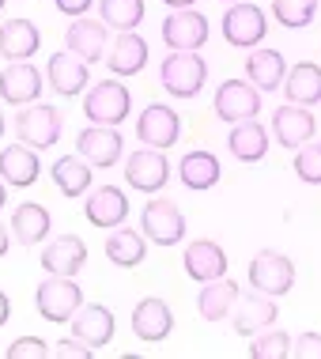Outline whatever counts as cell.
<instances>
[{
    "label": "cell",
    "instance_id": "1",
    "mask_svg": "<svg viewBox=\"0 0 321 359\" xmlns=\"http://www.w3.org/2000/svg\"><path fill=\"white\" fill-rule=\"evenodd\" d=\"M34 303H38V314L53 325H64L80 314V303H83V291L72 276H46L34 291Z\"/></svg>",
    "mask_w": 321,
    "mask_h": 359
},
{
    "label": "cell",
    "instance_id": "2",
    "mask_svg": "<svg viewBox=\"0 0 321 359\" xmlns=\"http://www.w3.org/2000/svg\"><path fill=\"white\" fill-rule=\"evenodd\" d=\"M129 110H132V95H129V87L118 83V80H102L83 95V114L91 125H114V129H118V125L129 118Z\"/></svg>",
    "mask_w": 321,
    "mask_h": 359
},
{
    "label": "cell",
    "instance_id": "3",
    "mask_svg": "<svg viewBox=\"0 0 321 359\" xmlns=\"http://www.w3.org/2000/svg\"><path fill=\"white\" fill-rule=\"evenodd\" d=\"M140 231L144 238L155 242V246H178L186 238V216L182 208L167 197H151L140 212Z\"/></svg>",
    "mask_w": 321,
    "mask_h": 359
},
{
    "label": "cell",
    "instance_id": "4",
    "mask_svg": "<svg viewBox=\"0 0 321 359\" xmlns=\"http://www.w3.org/2000/svg\"><path fill=\"white\" fill-rule=\"evenodd\" d=\"M64 133V121H61V110L57 106H46V102H34V106H23L15 118V137L23 144H31L34 151L42 148H53Z\"/></svg>",
    "mask_w": 321,
    "mask_h": 359
},
{
    "label": "cell",
    "instance_id": "5",
    "mask_svg": "<svg viewBox=\"0 0 321 359\" xmlns=\"http://www.w3.org/2000/svg\"><path fill=\"white\" fill-rule=\"evenodd\" d=\"M159 80L174 99H193L204 87V80H208V65L200 61V53L170 50L167 61H163V69H159Z\"/></svg>",
    "mask_w": 321,
    "mask_h": 359
},
{
    "label": "cell",
    "instance_id": "6",
    "mask_svg": "<svg viewBox=\"0 0 321 359\" xmlns=\"http://www.w3.org/2000/svg\"><path fill=\"white\" fill-rule=\"evenodd\" d=\"M250 287L254 291H265V295L280 299L295 287V265L291 257H284L280 250H261V254L250 261Z\"/></svg>",
    "mask_w": 321,
    "mask_h": 359
},
{
    "label": "cell",
    "instance_id": "7",
    "mask_svg": "<svg viewBox=\"0 0 321 359\" xmlns=\"http://www.w3.org/2000/svg\"><path fill=\"white\" fill-rule=\"evenodd\" d=\"M178 137H182V118L170 110V106L151 102V106H144V110H140V121H136V140H140L144 148L167 151V148L178 144Z\"/></svg>",
    "mask_w": 321,
    "mask_h": 359
},
{
    "label": "cell",
    "instance_id": "8",
    "mask_svg": "<svg viewBox=\"0 0 321 359\" xmlns=\"http://www.w3.org/2000/svg\"><path fill=\"white\" fill-rule=\"evenodd\" d=\"M265 34H268V19H265V12H261L257 4L238 0V4L227 8V15H223V38H227L231 46H238V50H254V46H261Z\"/></svg>",
    "mask_w": 321,
    "mask_h": 359
},
{
    "label": "cell",
    "instance_id": "9",
    "mask_svg": "<svg viewBox=\"0 0 321 359\" xmlns=\"http://www.w3.org/2000/svg\"><path fill=\"white\" fill-rule=\"evenodd\" d=\"M167 50H182V53H197L204 42H208V19L193 8H182V12H170L159 27Z\"/></svg>",
    "mask_w": 321,
    "mask_h": 359
},
{
    "label": "cell",
    "instance_id": "10",
    "mask_svg": "<svg viewBox=\"0 0 321 359\" xmlns=\"http://www.w3.org/2000/svg\"><path fill=\"white\" fill-rule=\"evenodd\" d=\"M76 151H80L91 167L110 170V167L121 163L125 140H121V133L114 129V125H87L80 137H76Z\"/></svg>",
    "mask_w": 321,
    "mask_h": 359
},
{
    "label": "cell",
    "instance_id": "11",
    "mask_svg": "<svg viewBox=\"0 0 321 359\" xmlns=\"http://www.w3.org/2000/svg\"><path fill=\"white\" fill-rule=\"evenodd\" d=\"M170 178V163L159 148H144V151H132L125 159V182L136 189V193H159Z\"/></svg>",
    "mask_w": 321,
    "mask_h": 359
},
{
    "label": "cell",
    "instance_id": "12",
    "mask_svg": "<svg viewBox=\"0 0 321 359\" xmlns=\"http://www.w3.org/2000/svg\"><path fill=\"white\" fill-rule=\"evenodd\" d=\"M216 114L223 121H250L261 114V91L250 80H223L216 91Z\"/></svg>",
    "mask_w": 321,
    "mask_h": 359
},
{
    "label": "cell",
    "instance_id": "13",
    "mask_svg": "<svg viewBox=\"0 0 321 359\" xmlns=\"http://www.w3.org/2000/svg\"><path fill=\"white\" fill-rule=\"evenodd\" d=\"M0 99L15 106V110L19 106H34L42 99V72L31 61H12L0 72Z\"/></svg>",
    "mask_w": 321,
    "mask_h": 359
},
{
    "label": "cell",
    "instance_id": "14",
    "mask_svg": "<svg viewBox=\"0 0 321 359\" xmlns=\"http://www.w3.org/2000/svg\"><path fill=\"white\" fill-rule=\"evenodd\" d=\"M272 133H276V140L284 144V148L299 151L303 144H310V140H314V133H317V121H314V114H310V106L284 102L276 114H272Z\"/></svg>",
    "mask_w": 321,
    "mask_h": 359
},
{
    "label": "cell",
    "instance_id": "15",
    "mask_svg": "<svg viewBox=\"0 0 321 359\" xmlns=\"http://www.w3.org/2000/svg\"><path fill=\"white\" fill-rule=\"evenodd\" d=\"M64 50L72 53V57H80L83 65H95V61H102V53H106V23L102 19H72V23L64 27Z\"/></svg>",
    "mask_w": 321,
    "mask_h": 359
},
{
    "label": "cell",
    "instance_id": "16",
    "mask_svg": "<svg viewBox=\"0 0 321 359\" xmlns=\"http://www.w3.org/2000/svg\"><path fill=\"white\" fill-rule=\"evenodd\" d=\"M83 216L91 227H102V231H114V227H125L129 219V197L118 189V186H102L87 197L83 205Z\"/></svg>",
    "mask_w": 321,
    "mask_h": 359
},
{
    "label": "cell",
    "instance_id": "17",
    "mask_svg": "<svg viewBox=\"0 0 321 359\" xmlns=\"http://www.w3.org/2000/svg\"><path fill=\"white\" fill-rule=\"evenodd\" d=\"M38 174H42V159H38V151L31 148V144L15 140V144H8V148L0 151V178H4L8 186L27 189V186L38 182Z\"/></svg>",
    "mask_w": 321,
    "mask_h": 359
},
{
    "label": "cell",
    "instance_id": "18",
    "mask_svg": "<svg viewBox=\"0 0 321 359\" xmlns=\"http://www.w3.org/2000/svg\"><path fill=\"white\" fill-rule=\"evenodd\" d=\"M276 314H280V306L272 303V295L250 291V295H238L235 310H231V322H235V329L242 337H254V333H261V329H268L276 322Z\"/></svg>",
    "mask_w": 321,
    "mask_h": 359
},
{
    "label": "cell",
    "instance_id": "19",
    "mask_svg": "<svg viewBox=\"0 0 321 359\" xmlns=\"http://www.w3.org/2000/svg\"><path fill=\"white\" fill-rule=\"evenodd\" d=\"M182 261H186V273L197 280V284H208V280L227 276V254H223V246H219V242H212V238L189 242Z\"/></svg>",
    "mask_w": 321,
    "mask_h": 359
},
{
    "label": "cell",
    "instance_id": "20",
    "mask_svg": "<svg viewBox=\"0 0 321 359\" xmlns=\"http://www.w3.org/2000/svg\"><path fill=\"white\" fill-rule=\"evenodd\" d=\"M87 265V242L80 235H61L42 250V269L53 276H76Z\"/></svg>",
    "mask_w": 321,
    "mask_h": 359
},
{
    "label": "cell",
    "instance_id": "21",
    "mask_svg": "<svg viewBox=\"0 0 321 359\" xmlns=\"http://www.w3.org/2000/svg\"><path fill=\"white\" fill-rule=\"evenodd\" d=\"M72 337H80L83 344H91L95 352L99 348H106L114 341V314H110V306H102V303H91V306H80V314L72 318Z\"/></svg>",
    "mask_w": 321,
    "mask_h": 359
},
{
    "label": "cell",
    "instance_id": "22",
    "mask_svg": "<svg viewBox=\"0 0 321 359\" xmlns=\"http://www.w3.org/2000/svg\"><path fill=\"white\" fill-rule=\"evenodd\" d=\"M170 329H174V314H170V306L163 303V299H140L132 310V333L140 337V341H148V344H159L163 337H170Z\"/></svg>",
    "mask_w": 321,
    "mask_h": 359
},
{
    "label": "cell",
    "instance_id": "23",
    "mask_svg": "<svg viewBox=\"0 0 321 359\" xmlns=\"http://www.w3.org/2000/svg\"><path fill=\"white\" fill-rule=\"evenodd\" d=\"M42 50V34L31 19H8L0 27V57L4 61H31Z\"/></svg>",
    "mask_w": 321,
    "mask_h": 359
},
{
    "label": "cell",
    "instance_id": "24",
    "mask_svg": "<svg viewBox=\"0 0 321 359\" xmlns=\"http://www.w3.org/2000/svg\"><path fill=\"white\" fill-rule=\"evenodd\" d=\"M284 76H287V61L280 50H254L246 57V80L254 83L261 95L284 87Z\"/></svg>",
    "mask_w": 321,
    "mask_h": 359
},
{
    "label": "cell",
    "instance_id": "25",
    "mask_svg": "<svg viewBox=\"0 0 321 359\" xmlns=\"http://www.w3.org/2000/svg\"><path fill=\"white\" fill-rule=\"evenodd\" d=\"M110 72L114 76H140L144 65H148V42H144L136 31H121L114 38V50H110Z\"/></svg>",
    "mask_w": 321,
    "mask_h": 359
},
{
    "label": "cell",
    "instance_id": "26",
    "mask_svg": "<svg viewBox=\"0 0 321 359\" xmlns=\"http://www.w3.org/2000/svg\"><path fill=\"white\" fill-rule=\"evenodd\" d=\"M238 284L235 280H227V276H219V280H208V284L200 287V299H197V310H200V318L204 322H223V318L235 310L238 303Z\"/></svg>",
    "mask_w": 321,
    "mask_h": 359
},
{
    "label": "cell",
    "instance_id": "27",
    "mask_svg": "<svg viewBox=\"0 0 321 359\" xmlns=\"http://www.w3.org/2000/svg\"><path fill=\"white\" fill-rule=\"evenodd\" d=\"M227 148L231 155H235L238 163H261L268 155V133H265V125L261 121H238L235 129H231V137H227Z\"/></svg>",
    "mask_w": 321,
    "mask_h": 359
},
{
    "label": "cell",
    "instance_id": "28",
    "mask_svg": "<svg viewBox=\"0 0 321 359\" xmlns=\"http://www.w3.org/2000/svg\"><path fill=\"white\" fill-rule=\"evenodd\" d=\"M46 76H50V87L57 95H80L83 87H87V65L80 61V57H72V53H53L50 57V65H46Z\"/></svg>",
    "mask_w": 321,
    "mask_h": 359
},
{
    "label": "cell",
    "instance_id": "29",
    "mask_svg": "<svg viewBox=\"0 0 321 359\" xmlns=\"http://www.w3.org/2000/svg\"><path fill=\"white\" fill-rule=\"evenodd\" d=\"M284 95L295 106H314L321 102V65L314 61H299L295 69H287L284 76Z\"/></svg>",
    "mask_w": 321,
    "mask_h": 359
},
{
    "label": "cell",
    "instance_id": "30",
    "mask_svg": "<svg viewBox=\"0 0 321 359\" xmlns=\"http://www.w3.org/2000/svg\"><path fill=\"white\" fill-rule=\"evenodd\" d=\"M219 174H223V167H219V159H216L212 151H186V155H182V163H178L182 186H186V189H197V193L216 186Z\"/></svg>",
    "mask_w": 321,
    "mask_h": 359
},
{
    "label": "cell",
    "instance_id": "31",
    "mask_svg": "<svg viewBox=\"0 0 321 359\" xmlns=\"http://www.w3.org/2000/svg\"><path fill=\"white\" fill-rule=\"evenodd\" d=\"M50 212H46L42 205H34V201H27V205H19L12 212V235L19 238V246H38V242L50 238Z\"/></svg>",
    "mask_w": 321,
    "mask_h": 359
},
{
    "label": "cell",
    "instance_id": "32",
    "mask_svg": "<svg viewBox=\"0 0 321 359\" xmlns=\"http://www.w3.org/2000/svg\"><path fill=\"white\" fill-rule=\"evenodd\" d=\"M50 178L57 182V189L64 193V197H83L87 189H91V163L83 159V155H61V159L50 167Z\"/></svg>",
    "mask_w": 321,
    "mask_h": 359
},
{
    "label": "cell",
    "instance_id": "33",
    "mask_svg": "<svg viewBox=\"0 0 321 359\" xmlns=\"http://www.w3.org/2000/svg\"><path fill=\"white\" fill-rule=\"evenodd\" d=\"M144 254H148V238L144 231H129V227H114V235L106 238V257L121 269H136L144 265Z\"/></svg>",
    "mask_w": 321,
    "mask_h": 359
},
{
    "label": "cell",
    "instance_id": "34",
    "mask_svg": "<svg viewBox=\"0 0 321 359\" xmlns=\"http://www.w3.org/2000/svg\"><path fill=\"white\" fill-rule=\"evenodd\" d=\"M99 15L114 31H136L144 19V0H99Z\"/></svg>",
    "mask_w": 321,
    "mask_h": 359
},
{
    "label": "cell",
    "instance_id": "35",
    "mask_svg": "<svg viewBox=\"0 0 321 359\" xmlns=\"http://www.w3.org/2000/svg\"><path fill=\"white\" fill-rule=\"evenodd\" d=\"M272 15H276L287 31H303V27L314 23L317 0H272Z\"/></svg>",
    "mask_w": 321,
    "mask_h": 359
},
{
    "label": "cell",
    "instance_id": "36",
    "mask_svg": "<svg viewBox=\"0 0 321 359\" xmlns=\"http://www.w3.org/2000/svg\"><path fill=\"white\" fill-rule=\"evenodd\" d=\"M250 355L254 359H287L291 355V333H280V329H261L250 341Z\"/></svg>",
    "mask_w": 321,
    "mask_h": 359
},
{
    "label": "cell",
    "instance_id": "37",
    "mask_svg": "<svg viewBox=\"0 0 321 359\" xmlns=\"http://www.w3.org/2000/svg\"><path fill=\"white\" fill-rule=\"evenodd\" d=\"M295 174L306 186H321V144L310 140L295 151Z\"/></svg>",
    "mask_w": 321,
    "mask_h": 359
},
{
    "label": "cell",
    "instance_id": "38",
    "mask_svg": "<svg viewBox=\"0 0 321 359\" xmlns=\"http://www.w3.org/2000/svg\"><path fill=\"white\" fill-rule=\"evenodd\" d=\"M46 355H53V348L38 337H19V341L8 344V359H46Z\"/></svg>",
    "mask_w": 321,
    "mask_h": 359
},
{
    "label": "cell",
    "instance_id": "39",
    "mask_svg": "<svg viewBox=\"0 0 321 359\" xmlns=\"http://www.w3.org/2000/svg\"><path fill=\"white\" fill-rule=\"evenodd\" d=\"M291 355H299V359H321V333H299V341L291 344Z\"/></svg>",
    "mask_w": 321,
    "mask_h": 359
},
{
    "label": "cell",
    "instance_id": "40",
    "mask_svg": "<svg viewBox=\"0 0 321 359\" xmlns=\"http://www.w3.org/2000/svg\"><path fill=\"white\" fill-rule=\"evenodd\" d=\"M53 355H64V359H91V355H95V348H91V344H83L80 337H68V341L53 344Z\"/></svg>",
    "mask_w": 321,
    "mask_h": 359
},
{
    "label": "cell",
    "instance_id": "41",
    "mask_svg": "<svg viewBox=\"0 0 321 359\" xmlns=\"http://www.w3.org/2000/svg\"><path fill=\"white\" fill-rule=\"evenodd\" d=\"M53 4H57V12H64L68 19H80V15L91 12L95 0H53Z\"/></svg>",
    "mask_w": 321,
    "mask_h": 359
},
{
    "label": "cell",
    "instance_id": "42",
    "mask_svg": "<svg viewBox=\"0 0 321 359\" xmlns=\"http://www.w3.org/2000/svg\"><path fill=\"white\" fill-rule=\"evenodd\" d=\"M8 318H12V299H8L4 291H0V329L8 325Z\"/></svg>",
    "mask_w": 321,
    "mask_h": 359
},
{
    "label": "cell",
    "instance_id": "43",
    "mask_svg": "<svg viewBox=\"0 0 321 359\" xmlns=\"http://www.w3.org/2000/svg\"><path fill=\"white\" fill-rule=\"evenodd\" d=\"M8 246H12V242H8V227H4V223H0V257L8 254Z\"/></svg>",
    "mask_w": 321,
    "mask_h": 359
},
{
    "label": "cell",
    "instance_id": "44",
    "mask_svg": "<svg viewBox=\"0 0 321 359\" xmlns=\"http://www.w3.org/2000/svg\"><path fill=\"white\" fill-rule=\"evenodd\" d=\"M167 8H174V12H182V8H193V0H163Z\"/></svg>",
    "mask_w": 321,
    "mask_h": 359
},
{
    "label": "cell",
    "instance_id": "45",
    "mask_svg": "<svg viewBox=\"0 0 321 359\" xmlns=\"http://www.w3.org/2000/svg\"><path fill=\"white\" fill-rule=\"evenodd\" d=\"M4 201H8V182L0 178V208H4Z\"/></svg>",
    "mask_w": 321,
    "mask_h": 359
},
{
    "label": "cell",
    "instance_id": "46",
    "mask_svg": "<svg viewBox=\"0 0 321 359\" xmlns=\"http://www.w3.org/2000/svg\"><path fill=\"white\" fill-rule=\"evenodd\" d=\"M4 129H8V125H4V114H0V137H4Z\"/></svg>",
    "mask_w": 321,
    "mask_h": 359
},
{
    "label": "cell",
    "instance_id": "47",
    "mask_svg": "<svg viewBox=\"0 0 321 359\" xmlns=\"http://www.w3.org/2000/svg\"><path fill=\"white\" fill-rule=\"evenodd\" d=\"M0 12H4V0H0Z\"/></svg>",
    "mask_w": 321,
    "mask_h": 359
},
{
    "label": "cell",
    "instance_id": "48",
    "mask_svg": "<svg viewBox=\"0 0 321 359\" xmlns=\"http://www.w3.org/2000/svg\"><path fill=\"white\" fill-rule=\"evenodd\" d=\"M227 4H238V0H227Z\"/></svg>",
    "mask_w": 321,
    "mask_h": 359
}]
</instances>
